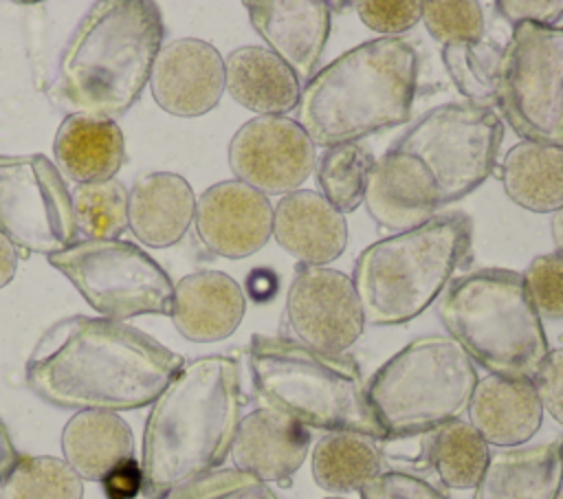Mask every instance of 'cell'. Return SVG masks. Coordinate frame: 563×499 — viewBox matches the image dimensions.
Returning a JSON list of instances; mask_svg holds the SVG:
<instances>
[{
	"mask_svg": "<svg viewBox=\"0 0 563 499\" xmlns=\"http://www.w3.org/2000/svg\"><path fill=\"white\" fill-rule=\"evenodd\" d=\"M183 365L180 354L123 321L75 314L37 339L24 378L53 407L117 413L152 404Z\"/></svg>",
	"mask_w": 563,
	"mask_h": 499,
	"instance_id": "1",
	"label": "cell"
},
{
	"mask_svg": "<svg viewBox=\"0 0 563 499\" xmlns=\"http://www.w3.org/2000/svg\"><path fill=\"white\" fill-rule=\"evenodd\" d=\"M244 396L231 356H200L180 367L152 402L143 429V497L176 488L222 466L240 424Z\"/></svg>",
	"mask_w": 563,
	"mask_h": 499,
	"instance_id": "2",
	"label": "cell"
},
{
	"mask_svg": "<svg viewBox=\"0 0 563 499\" xmlns=\"http://www.w3.org/2000/svg\"><path fill=\"white\" fill-rule=\"evenodd\" d=\"M161 7L150 0L95 2L59 62L53 95L73 114L121 117L150 84L163 44Z\"/></svg>",
	"mask_w": 563,
	"mask_h": 499,
	"instance_id": "3",
	"label": "cell"
},
{
	"mask_svg": "<svg viewBox=\"0 0 563 499\" xmlns=\"http://www.w3.org/2000/svg\"><path fill=\"white\" fill-rule=\"evenodd\" d=\"M418 88V51L402 37L367 40L319 73L299 97L297 123L321 147L356 143L407 123Z\"/></svg>",
	"mask_w": 563,
	"mask_h": 499,
	"instance_id": "4",
	"label": "cell"
},
{
	"mask_svg": "<svg viewBox=\"0 0 563 499\" xmlns=\"http://www.w3.org/2000/svg\"><path fill=\"white\" fill-rule=\"evenodd\" d=\"M249 369L257 398L306 429L387 440L352 356L323 354L284 336L255 334Z\"/></svg>",
	"mask_w": 563,
	"mask_h": 499,
	"instance_id": "5",
	"label": "cell"
},
{
	"mask_svg": "<svg viewBox=\"0 0 563 499\" xmlns=\"http://www.w3.org/2000/svg\"><path fill=\"white\" fill-rule=\"evenodd\" d=\"M468 246L471 226L462 213L431 218L369 244L352 270L365 323L400 325L422 314L464 262Z\"/></svg>",
	"mask_w": 563,
	"mask_h": 499,
	"instance_id": "6",
	"label": "cell"
},
{
	"mask_svg": "<svg viewBox=\"0 0 563 499\" xmlns=\"http://www.w3.org/2000/svg\"><path fill=\"white\" fill-rule=\"evenodd\" d=\"M451 339L495 376L532 380L548 356V339L523 279L506 268L457 277L438 303Z\"/></svg>",
	"mask_w": 563,
	"mask_h": 499,
	"instance_id": "7",
	"label": "cell"
},
{
	"mask_svg": "<svg viewBox=\"0 0 563 499\" xmlns=\"http://www.w3.org/2000/svg\"><path fill=\"white\" fill-rule=\"evenodd\" d=\"M477 369L451 336H420L385 361L365 393L389 437H409L460 420L471 404Z\"/></svg>",
	"mask_w": 563,
	"mask_h": 499,
	"instance_id": "8",
	"label": "cell"
},
{
	"mask_svg": "<svg viewBox=\"0 0 563 499\" xmlns=\"http://www.w3.org/2000/svg\"><path fill=\"white\" fill-rule=\"evenodd\" d=\"M501 141L504 125L490 108L442 103L427 110L387 149L440 209L468 196L493 174Z\"/></svg>",
	"mask_w": 563,
	"mask_h": 499,
	"instance_id": "9",
	"label": "cell"
},
{
	"mask_svg": "<svg viewBox=\"0 0 563 499\" xmlns=\"http://www.w3.org/2000/svg\"><path fill=\"white\" fill-rule=\"evenodd\" d=\"M88 301L112 321L169 314L174 284L141 246L123 240H81L48 257Z\"/></svg>",
	"mask_w": 563,
	"mask_h": 499,
	"instance_id": "10",
	"label": "cell"
},
{
	"mask_svg": "<svg viewBox=\"0 0 563 499\" xmlns=\"http://www.w3.org/2000/svg\"><path fill=\"white\" fill-rule=\"evenodd\" d=\"M497 103L523 141L563 147V26H512L499 66Z\"/></svg>",
	"mask_w": 563,
	"mask_h": 499,
	"instance_id": "11",
	"label": "cell"
},
{
	"mask_svg": "<svg viewBox=\"0 0 563 499\" xmlns=\"http://www.w3.org/2000/svg\"><path fill=\"white\" fill-rule=\"evenodd\" d=\"M0 233L24 255H55L77 240L70 191L44 154H0Z\"/></svg>",
	"mask_w": 563,
	"mask_h": 499,
	"instance_id": "12",
	"label": "cell"
},
{
	"mask_svg": "<svg viewBox=\"0 0 563 499\" xmlns=\"http://www.w3.org/2000/svg\"><path fill=\"white\" fill-rule=\"evenodd\" d=\"M317 165V147L290 117H255L229 143L235 180L264 196L297 191Z\"/></svg>",
	"mask_w": 563,
	"mask_h": 499,
	"instance_id": "13",
	"label": "cell"
},
{
	"mask_svg": "<svg viewBox=\"0 0 563 499\" xmlns=\"http://www.w3.org/2000/svg\"><path fill=\"white\" fill-rule=\"evenodd\" d=\"M286 317L297 341L323 354H343L365 330L352 277L328 266H301L286 295Z\"/></svg>",
	"mask_w": 563,
	"mask_h": 499,
	"instance_id": "14",
	"label": "cell"
},
{
	"mask_svg": "<svg viewBox=\"0 0 563 499\" xmlns=\"http://www.w3.org/2000/svg\"><path fill=\"white\" fill-rule=\"evenodd\" d=\"M194 222L207 251L227 259H242L268 242L273 204L268 196L240 180H222L196 200Z\"/></svg>",
	"mask_w": 563,
	"mask_h": 499,
	"instance_id": "15",
	"label": "cell"
},
{
	"mask_svg": "<svg viewBox=\"0 0 563 499\" xmlns=\"http://www.w3.org/2000/svg\"><path fill=\"white\" fill-rule=\"evenodd\" d=\"M150 88L158 108L172 117H202L218 106L224 92V59L205 40H174L161 46Z\"/></svg>",
	"mask_w": 563,
	"mask_h": 499,
	"instance_id": "16",
	"label": "cell"
},
{
	"mask_svg": "<svg viewBox=\"0 0 563 499\" xmlns=\"http://www.w3.org/2000/svg\"><path fill=\"white\" fill-rule=\"evenodd\" d=\"M253 29L301 81L314 75L330 37L332 7L323 0L244 2Z\"/></svg>",
	"mask_w": 563,
	"mask_h": 499,
	"instance_id": "17",
	"label": "cell"
},
{
	"mask_svg": "<svg viewBox=\"0 0 563 499\" xmlns=\"http://www.w3.org/2000/svg\"><path fill=\"white\" fill-rule=\"evenodd\" d=\"M310 431L292 418L262 407L246 413L235 431L231 457L238 470L264 484L288 481L306 462Z\"/></svg>",
	"mask_w": 563,
	"mask_h": 499,
	"instance_id": "18",
	"label": "cell"
},
{
	"mask_svg": "<svg viewBox=\"0 0 563 499\" xmlns=\"http://www.w3.org/2000/svg\"><path fill=\"white\" fill-rule=\"evenodd\" d=\"M273 237L303 266H325L345 251L347 222L321 193L297 189L275 204Z\"/></svg>",
	"mask_w": 563,
	"mask_h": 499,
	"instance_id": "19",
	"label": "cell"
},
{
	"mask_svg": "<svg viewBox=\"0 0 563 499\" xmlns=\"http://www.w3.org/2000/svg\"><path fill=\"white\" fill-rule=\"evenodd\" d=\"M244 310L246 299L233 277L220 270H198L174 286L169 317L187 341L216 343L238 330Z\"/></svg>",
	"mask_w": 563,
	"mask_h": 499,
	"instance_id": "20",
	"label": "cell"
},
{
	"mask_svg": "<svg viewBox=\"0 0 563 499\" xmlns=\"http://www.w3.org/2000/svg\"><path fill=\"white\" fill-rule=\"evenodd\" d=\"M543 407L532 380L484 376L468 404V424L486 444L499 448L523 446L541 429Z\"/></svg>",
	"mask_w": 563,
	"mask_h": 499,
	"instance_id": "21",
	"label": "cell"
},
{
	"mask_svg": "<svg viewBox=\"0 0 563 499\" xmlns=\"http://www.w3.org/2000/svg\"><path fill=\"white\" fill-rule=\"evenodd\" d=\"M196 215L191 185L172 171H150L128 191V226L141 244L167 248L185 237Z\"/></svg>",
	"mask_w": 563,
	"mask_h": 499,
	"instance_id": "22",
	"label": "cell"
},
{
	"mask_svg": "<svg viewBox=\"0 0 563 499\" xmlns=\"http://www.w3.org/2000/svg\"><path fill=\"white\" fill-rule=\"evenodd\" d=\"M561 486V440H554L493 453L473 499H556Z\"/></svg>",
	"mask_w": 563,
	"mask_h": 499,
	"instance_id": "23",
	"label": "cell"
},
{
	"mask_svg": "<svg viewBox=\"0 0 563 499\" xmlns=\"http://www.w3.org/2000/svg\"><path fill=\"white\" fill-rule=\"evenodd\" d=\"M224 88L246 110L282 117L299 106L301 81L264 46H240L224 59Z\"/></svg>",
	"mask_w": 563,
	"mask_h": 499,
	"instance_id": "24",
	"label": "cell"
},
{
	"mask_svg": "<svg viewBox=\"0 0 563 499\" xmlns=\"http://www.w3.org/2000/svg\"><path fill=\"white\" fill-rule=\"evenodd\" d=\"M57 169L70 180H110L125 160V138L112 119L90 114H68L53 141Z\"/></svg>",
	"mask_w": 563,
	"mask_h": 499,
	"instance_id": "25",
	"label": "cell"
},
{
	"mask_svg": "<svg viewBox=\"0 0 563 499\" xmlns=\"http://www.w3.org/2000/svg\"><path fill=\"white\" fill-rule=\"evenodd\" d=\"M62 453L84 481H103L119 464L134 459V435L119 413L77 411L64 424Z\"/></svg>",
	"mask_w": 563,
	"mask_h": 499,
	"instance_id": "26",
	"label": "cell"
},
{
	"mask_svg": "<svg viewBox=\"0 0 563 499\" xmlns=\"http://www.w3.org/2000/svg\"><path fill=\"white\" fill-rule=\"evenodd\" d=\"M506 196L532 213H554L563 207V147L519 141L501 160Z\"/></svg>",
	"mask_w": 563,
	"mask_h": 499,
	"instance_id": "27",
	"label": "cell"
},
{
	"mask_svg": "<svg viewBox=\"0 0 563 499\" xmlns=\"http://www.w3.org/2000/svg\"><path fill=\"white\" fill-rule=\"evenodd\" d=\"M363 202L378 226L396 233L429 222L438 211L418 189L402 163L387 149L367 171Z\"/></svg>",
	"mask_w": 563,
	"mask_h": 499,
	"instance_id": "28",
	"label": "cell"
},
{
	"mask_svg": "<svg viewBox=\"0 0 563 499\" xmlns=\"http://www.w3.org/2000/svg\"><path fill=\"white\" fill-rule=\"evenodd\" d=\"M380 453L372 437L332 431L312 448V477L319 488L347 495L358 492L380 470Z\"/></svg>",
	"mask_w": 563,
	"mask_h": 499,
	"instance_id": "29",
	"label": "cell"
},
{
	"mask_svg": "<svg viewBox=\"0 0 563 499\" xmlns=\"http://www.w3.org/2000/svg\"><path fill=\"white\" fill-rule=\"evenodd\" d=\"M488 459V444L464 420H453L429 431V464L435 468L440 481L453 490L475 488Z\"/></svg>",
	"mask_w": 563,
	"mask_h": 499,
	"instance_id": "30",
	"label": "cell"
},
{
	"mask_svg": "<svg viewBox=\"0 0 563 499\" xmlns=\"http://www.w3.org/2000/svg\"><path fill=\"white\" fill-rule=\"evenodd\" d=\"M504 48L490 40L460 42L442 46V64L460 90L462 97L471 99L473 106L488 108L497 101V81Z\"/></svg>",
	"mask_w": 563,
	"mask_h": 499,
	"instance_id": "31",
	"label": "cell"
},
{
	"mask_svg": "<svg viewBox=\"0 0 563 499\" xmlns=\"http://www.w3.org/2000/svg\"><path fill=\"white\" fill-rule=\"evenodd\" d=\"M84 479L59 457L20 455L0 486V499H81Z\"/></svg>",
	"mask_w": 563,
	"mask_h": 499,
	"instance_id": "32",
	"label": "cell"
},
{
	"mask_svg": "<svg viewBox=\"0 0 563 499\" xmlns=\"http://www.w3.org/2000/svg\"><path fill=\"white\" fill-rule=\"evenodd\" d=\"M372 163V156L358 143L328 147L314 167L321 196L343 215L354 211L363 202Z\"/></svg>",
	"mask_w": 563,
	"mask_h": 499,
	"instance_id": "33",
	"label": "cell"
},
{
	"mask_svg": "<svg viewBox=\"0 0 563 499\" xmlns=\"http://www.w3.org/2000/svg\"><path fill=\"white\" fill-rule=\"evenodd\" d=\"M77 233L88 240H117L128 226V191L110 178L77 185L73 191Z\"/></svg>",
	"mask_w": 563,
	"mask_h": 499,
	"instance_id": "34",
	"label": "cell"
},
{
	"mask_svg": "<svg viewBox=\"0 0 563 499\" xmlns=\"http://www.w3.org/2000/svg\"><path fill=\"white\" fill-rule=\"evenodd\" d=\"M422 22L442 46L484 37V11L475 0H427Z\"/></svg>",
	"mask_w": 563,
	"mask_h": 499,
	"instance_id": "35",
	"label": "cell"
},
{
	"mask_svg": "<svg viewBox=\"0 0 563 499\" xmlns=\"http://www.w3.org/2000/svg\"><path fill=\"white\" fill-rule=\"evenodd\" d=\"M165 499H279L268 484L238 468L211 470L174 492Z\"/></svg>",
	"mask_w": 563,
	"mask_h": 499,
	"instance_id": "36",
	"label": "cell"
},
{
	"mask_svg": "<svg viewBox=\"0 0 563 499\" xmlns=\"http://www.w3.org/2000/svg\"><path fill=\"white\" fill-rule=\"evenodd\" d=\"M526 292L541 319H563V255L534 257L521 275Z\"/></svg>",
	"mask_w": 563,
	"mask_h": 499,
	"instance_id": "37",
	"label": "cell"
},
{
	"mask_svg": "<svg viewBox=\"0 0 563 499\" xmlns=\"http://www.w3.org/2000/svg\"><path fill=\"white\" fill-rule=\"evenodd\" d=\"M356 13L361 22L383 33L385 37H396L413 29L422 20V2L420 0H361L356 2Z\"/></svg>",
	"mask_w": 563,
	"mask_h": 499,
	"instance_id": "38",
	"label": "cell"
},
{
	"mask_svg": "<svg viewBox=\"0 0 563 499\" xmlns=\"http://www.w3.org/2000/svg\"><path fill=\"white\" fill-rule=\"evenodd\" d=\"M358 492L361 499H446L429 481L400 470L378 473Z\"/></svg>",
	"mask_w": 563,
	"mask_h": 499,
	"instance_id": "39",
	"label": "cell"
},
{
	"mask_svg": "<svg viewBox=\"0 0 563 499\" xmlns=\"http://www.w3.org/2000/svg\"><path fill=\"white\" fill-rule=\"evenodd\" d=\"M532 382L543 411L563 424V347L548 352Z\"/></svg>",
	"mask_w": 563,
	"mask_h": 499,
	"instance_id": "40",
	"label": "cell"
},
{
	"mask_svg": "<svg viewBox=\"0 0 563 499\" xmlns=\"http://www.w3.org/2000/svg\"><path fill=\"white\" fill-rule=\"evenodd\" d=\"M495 9L512 26L521 22L556 26L563 18V0H499Z\"/></svg>",
	"mask_w": 563,
	"mask_h": 499,
	"instance_id": "41",
	"label": "cell"
},
{
	"mask_svg": "<svg viewBox=\"0 0 563 499\" xmlns=\"http://www.w3.org/2000/svg\"><path fill=\"white\" fill-rule=\"evenodd\" d=\"M101 484L108 499H134L139 492H143L141 464L136 462V457L128 459L119 464L112 473H108Z\"/></svg>",
	"mask_w": 563,
	"mask_h": 499,
	"instance_id": "42",
	"label": "cell"
},
{
	"mask_svg": "<svg viewBox=\"0 0 563 499\" xmlns=\"http://www.w3.org/2000/svg\"><path fill=\"white\" fill-rule=\"evenodd\" d=\"M18 459H20V453L11 440L7 424L0 420V486L7 479V475L11 473V468L18 464Z\"/></svg>",
	"mask_w": 563,
	"mask_h": 499,
	"instance_id": "43",
	"label": "cell"
},
{
	"mask_svg": "<svg viewBox=\"0 0 563 499\" xmlns=\"http://www.w3.org/2000/svg\"><path fill=\"white\" fill-rule=\"evenodd\" d=\"M18 270V248L0 233V288H4Z\"/></svg>",
	"mask_w": 563,
	"mask_h": 499,
	"instance_id": "44",
	"label": "cell"
},
{
	"mask_svg": "<svg viewBox=\"0 0 563 499\" xmlns=\"http://www.w3.org/2000/svg\"><path fill=\"white\" fill-rule=\"evenodd\" d=\"M550 233H552V240H554V246L556 251L563 255V207L559 211L552 213V220H550Z\"/></svg>",
	"mask_w": 563,
	"mask_h": 499,
	"instance_id": "45",
	"label": "cell"
},
{
	"mask_svg": "<svg viewBox=\"0 0 563 499\" xmlns=\"http://www.w3.org/2000/svg\"><path fill=\"white\" fill-rule=\"evenodd\" d=\"M556 499H563V486H561V490H559V495H556Z\"/></svg>",
	"mask_w": 563,
	"mask_h": 499,
	"instance_id": "46",
	"label": "cell"
},
{
	"mask_svg": "<svg viewBox=\"0 0 563 499\" xmlns=\"http://www.w3.org/2000/svg\"><path fill=\"white\" fill-rule=\"evenodd\" d=\"M561 462H563V440H561Z\"/></svg>",
	"mask_w": 563,
	"mask_h": 499,
	"instance_id": "47",
	"label": "cell"
},
{
	"mask_svg": "<svg viewBox=\"0 0 563 499\" xmlns=\"http://www.w3.org/2000/svg\"><path fill=\"white\" fill-rule=\"evenodd\" d=\"M325 499H347V497H325Z\"/></svg>",
	"mask_w": 563,
	"mask_h": 499,
	"instance_id": "48",
	"label": "cell"
}]
</instances>
